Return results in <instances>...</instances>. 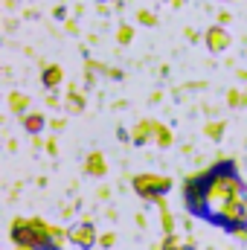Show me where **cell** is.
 Returning <instances> with one entry per match:
<instances>
[{
  "label": "cell",
  "instance_id": "4",
  "mask_svg": "<svg viewBox=\"0 0 247 250\" xmlns=\"http://www.w3.org/2000/svg\"><path fill=\"white\" fill-rule=\"evenodd\" d=\"M44 82H47V84H56V82H59V70L53 67V70H50V73L44 76Z\"/></svg>",
  "mask_w": 247,
  "mask_h": 250
},
{
  "label": "cell",
  "instance_id": "1",
  "mask_svg": "<svg viewBox=\"0 0 247 250\" xmlns=\"http://www.w3.org/2000/svg\"><path fill=\"white\" fill-rule=\"evenodd\" d=\"M184 207L201 221L227 233H242L247 227V187L236 172V163L224 160L195 175L184 187Z\"/></svg>",
  "mask_w": 247,
  "mask_h": 250
},
{
  "label": "cell",
  "instance_id": "3",
  "mask_svg": "<svg viewBox=\"0 0 247 250\" xmlns=\"http://www.w3.org/2000/svg\"><path fill=\"white\" fill-rule=\"evenodd\" d=\"M26 128H29V131H38V128H41V117H29V120H26Z\"/></svg>",
  "mask_w": 247,
  "mask_h": 250
},
{
  "label": "cell",
  "instance_id": "5",
  "mask_svg": "<svg viewBox=\"0 0 247 250\" xmlns=\"http://www.w3.org/2000/svg\"><path fill=\"white\" fill-rule=\"evenodd\" d=\"M120 38H123V41H128V38H131V29H128V26H123V29H120Z\"/></svg>",
  "mask_w": 247,
  "mask_h": 250
},
{
  "label": "cell",
  "instance_id": "2",
  "mask_svg": "<svg viewBox=\"0 0 247 250\" xmlns=\"http://www.w3.org/2000/svg\"><path fill=\"white\" fill-rule=\"evenodd\" d=\"M227 41H230V35H227L221 26L209 29V35H206V44H209L212 50H224V47H227Z\"/></svg>",
  "mask_w": 247,
  "mask_h": 250
}]
</instances>
